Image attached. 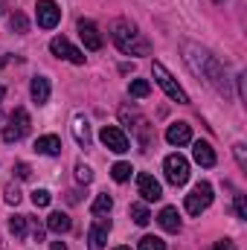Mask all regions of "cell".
<instances>
[{"label": "cell", "mask_w": 247, "mask_h": 250, "mask_svg": "<svg viewBox=\"0 0 247 250\" xmlns=\"http://www.w3.org/2000/svg\"><path fill=\"white\" fill-rule=\"evenodd\" d=\"M184 53H186V64L206 82V84H212L218 93H230V79H227V70H224V64L218 62L209 50H204V47H198V44H192V41H186L184 44Z\"/></svg>", "instance_id": "1"}, {"label": "cell", "mask_w": 247, "mask_h": 250, "mask_svg": "<svg viewBox=\"0 0 247 250\" xmlns=\"http://www.w3.org/2000/svg\"><path fill=\"white\" fill-rule=\"evenodd\" d=\"M111 38H114V44L120 47V53L125 56H148L151 53V47H148V41L143 38V32L131 23V21H114L111 23Z\"/></svg>", "instance_id": "2"}, {"label": "cell", "mask_w": 247, "mask_h": 250, "mask_svg": "<svg viewBox=\"0 0 247 250\" xmlns=\"http://www.w3.org/2000/svg\"><path fill=\"white\" fill-rule=\"evenodd\" d=\"M151 73H154L157 84L166 90V96H169V99H175L178 105H189V96H186V90L181 87V84H178V79H175V76H172V73H169L163 64L154 62V64H151Z\"/></svg>", "instance_id": "3"}, {"label": "cell", "mask_w": 247, "mask_h": 250, "mask_svg": "<svg viewBox=\"0 0 247 250\" xmlns=\"http://www.w3.org/2000/svg\"><path fill=\"white\" fill-rule=\"evenodd\" d=\"M163 172H166V181L172 187H184L186 181H189V160H186L184 154H169L163 160Z\"/></svg>", "instance_id": "4"}, {"label": "cell", "mask_w": 247, "mask_h": 250, "mask_svg": "<svg viewBox=\"0 0 247 250\" xmlns=\"http://www.w3.org/2000/svg\"><path fill=\"white\" fill-rule=\"evenodd\" d=\"M29 128H32L29 114H26L23 108H15V114L9 117V125L3 128V140H6V143H18V140H23V137L29 134Z\"/></svg>", "instance_id": "5"}, {"label": "cell", "mask_w": 247, "mask_h": 250, "mask_svg": "<svg viewBox=\"0 0 247 250\" xmlns=\"http://www.w3.org/2000/svg\"><path fill=\"white\" fill-rule=\"evenodd\" d=\"M209 204H212V187H209L206 181L195 184V189L186 195V212H189V215H201Z\"/></svg>", "instance_id": "6"}, {"label": "cell", "mask_w": 247, "mask_h": 250, "mask_svg": "<svg viewBox=\"0 0 247 250\" xmlns=\"http://www.w3.org/2000/svg\"><path fill=\"white\" fill-rule=\"evenodd\" d=\"M35 18H38V26H41V29H56L59 21H62V6H59L56 0H38Z\"/></svg>", "instance_id": "7"}, {"label": "cell", "mask_w": 247, "mask_h": 250, "mask_svg": "<svg viewBox=\"0 0 247 250\" xmlns=\"http://www.w3.org/2000/svg\"><path fill=\"white\" fill-rule=\"evenodd\" d=\"M99 140L105 143V148H111V151H117V154H125V151H128V137H125L123 128H117V125H105V128L99 131Z\"/></svg>", "instance_id": "8"}, {"label": "cell", "mask_w": 247, "mask_h": 250, "mask_svg": "<svg viewBox=\"0 0 247 250\" xmlns=\"http://www.w3.org/2000/svg\"><path fill=\"white\" fill-rule=\"evenodd\" d=\"M108 233H111V221L102 218V215H96V221H93L90 230H87V245H90V250H105Z\"/></svg>", "instance_id": "9"}, {"label": "cell", "mask_w": 247, "mask_h": 250, "mask_svg": "<svg viewBox=\"0 0 247 250\" xmlns=\"http://www.w3.org/2000/svg\"><path fill=\"white\" fill-rule=\"evenodd\" d=\"M50 50H53V56H59V59H67V62H73V64H84V53H82L79 47H73L64 35H59V38L50 41Z\"/></svg>", "instance_id": "10"}, {"label": "cell", "mask_w": 247, "mask_h": 250, "mask_svg": "<svg viewBox=\"0 0 247 250\" xmlns=\"http://www.w3.org/2000/svg\"><path fill=\"white\" fill-rule=\"evenodd\" d=\"M137 192L143 195V201H160L163 198V187L154 181V175L148 172H140L137 175Z\"/></svg>", "instance_id": "11"}, {"label": "cell", "mask_w": 247, "mask_h": 250, "mask_svg": "<svg viewBox=\"0 0 247 250\" xmlns=\"http://www.w3.org/2000/svg\"><path fill=\"white\" fill-rule=\"evenodd\" d=\"M79 38L84 41L87 50H93V53L102 50V35H99V26H96L93 21H84V18L79 21Z\"/></svg>", "instance_id": "12"}, {"label": "cell", "mask_w": 247, "mask_h": 250, "mask_svg": "<svg viewBox=\"0 0 247 250\" xmlns=\"http://www.w3.org/2000/svg\"><path fill=\"white\" fill-rule=\"evenodd\" d=\"M192 157H195V163L204 166V169H212V166H215V151H212V146L204 143V140H198V143L192 146Z\"/></svg>", "instance_id": "13"}, {"label": "cell", "mask_w": 247, "mask_h": 250, "mask_svg": "<svg viewBox=\"0 0 247 250\" xmlns=\"http://www.w3.org/2000/svg\"><path fill=\"white\" fill-rule=\"evenodd\" d=\"M166 140L172 146H186V143H192V128L186 123H172L166 128Z\"/></svg>", "instance_id": "14"}, {"label": "cell", "mask_w": 247, "mask_h": 250, "mask_svg": "<svg viewBox=\"0 0 247 250\" xmlns=\"http://www.w3.org/2000/svg\"><path fill=\"white\" fill-rule=\"evenodd\" d=\"M29 93H32V102H35V105H47V102H50V79L35 76L32 84H29Z\"/></svg>", "instance_id": "15"}, {"label": "cell", "mask_w": 247, "mask_h": 250, "mask_svg": "<svg viewBox=\"0 0 247 250\" xmlns=\"http://www.w3.org/2000/svg\"><path fill=\"white\" fill-rule=\"evenodd\" d=\"M35 151L47 154V157H56V154H62V140L56 134H44V137L35 140Z\"/></svg>", "instance_id": "16"}, {"label": "cell", "mask_w": 247, "mask_h": 250, "mask_svg": "<svg viewBox=\"0 0 247 250\" xmlns=\"http://www.w3.org/2000/svg\"><path fill=\"white\" fill-rule=\"evenodd\" d=\"M157 224H160L166 233H178V230H181V215H178V209H175V207H163L160 215H157Z\"/></svg>", "instance_id": "17"}, {"label": "cell", "mask_w": 247, "mask_h": 250, "mask_svg": "<svg viewBox=\"0 0 247 250\" xmlns=\"http://www.w3.org/2000/svg\"><path fill=\"white\" fill-rule=\"evenodd\" d=\"M73 137H76V143L82 148H90V125H87L84 117H76L73 120Z\"/></svg>", "instance_id": "18"}, {"label": "cell", "mask_w": 247, "mask_h": 250, "mask_svg": "<svg viewBox=\"0 0 247 250\" xmlns=\"http://www.w3.org/2000/svg\"><path fill=\"white\" fill-rule=\"evenodd\" d=\"M73 227V221H70V215L67 212H50V218H47V230H53V233H67Z\"/></svg>", "instance_id": "19"}, {"label": "cell", "mask_w": 247, "mask_h": 250, "mask_svg": "<svg viewBox=\"0 0 247 250\" xmlns=\"http://www.w3.org/2000/svg\"><path fill=\"white\" fill-rule=\"evenodd\" d=\"M114 209V198L111 195H96V201L90 204V212L93 215H108Z\"/></svg>", "instance_id": "20"}, {"label": "cell", "mask_w": 247, "mask_h": 250, "mask_svg": "<svg viewBox=\"0 0 247 250\" xmlns=\"http://www.w3.org/2000/svg\"><path fill=\"white\" fill-rule=\"evenodd\" d=\"M26 221H29V215H12L9 218V233L15 239H23L26 236Z\"/></svg>", "instance_id": "21"}, {"label": "cell", "mask_w": 247, "mask_h": 250, "mask_svg": "<svg viewBox=\"0 0 247 250\" xmlns=\"http://www.w3.org/2000/svg\"><path fill=\"white\" fill-rule=\"evenodd\" d=\"M128 93H131V96H137V99H145V96L151 93V84H148L145 79H134V82L128 84Z\"/></svg>", "instance_id": "22"}, {"label": "cell", "mask_w": 247, "mask_h": 250, "mask_svg": "<svg viewBox=\"0 0 247 250\" xmlns=\"http://www.w3.org/2000/svg\"><path fill=\"white\" fill-rule=\"evenodd\" d=\"M131 218H134V224L145 227V224L151 221V212L145 209V204H131Z\"/></svg>", "instance_id": "23"}, {"label": "cell", "mask_w": 247, "mask_h": 250, "mask_svg": "<svg viewBox=\"0 0 247 250\" xmlns=\"http://www.w3.org/2000/svg\"><path fill=\"white\" fill-rule=\"evenodd\" d=\"M9 29H12V32H18V35H23V32L29 29V21H26V15H23V12H15V15L9 18Z\"/></svg>", "instance_id": "24"}, {"label": "cell", "mask_w": 247, "mask_h": 250, "mask_svg": "<svg viewBox=\"0 0 247 250\" xmlns=\"http://www.w3.org/2000/svg\"><path fill=\"white\" fill-rule=\"evenodd\" d=\"M131 172H134L131 163H114V166H111V178H114L117 184H125V181L131 178Z\"/></svg>", "instance_id": "25"}, {"label": "cell", "mask_w": 247, "mask_h": 250, "mask_svg": "<svg viewBox=\"0 0 247 250\" xmlns=\"http://www.w3.org/2000/svg\"><path fill=\"white\" fill-rule=\"evenodd\" d=\"M140 250H166V242L157 236H143L140 239Z\"/></svg>", "instance_id": "26"}, {"label": "cell", "mask_w": 247, "mask_h": 250, "mask_svg": "<svg viewBox=\"0 0 247 250\" xmlns=\"http://www.w3.org/2000/svg\"><path fill=\"white\" fill-rule=\"evenodd\" d=\"M76 181L79 184H90L93 181V169L87 163H76Z\"/></svg>", "instance_id": "27"}, {"label": "cell", "mask_w": 247, "mask_h": 250, "mask_svg": "<svg viewBox=\"0 0 247 250\" xmlns=\"http://www.w3.org/2000/svg\"><path fill=\"white\" fill-rule=\"evenodd\" d=\"M50 201H53V195H50L47 189H35V192H32V204H35V207H47Z\"/></svg>", "instance_id": "28"}, {"label": "cell", "mask_w": 247, "mask_h": 250, "mask_svg": "<svg viewBox=\"0 0 247 250\" xmlns=\"http://www.w3.org/2000/svg\"><path fill=\"white\" fill-rule=\"evenodd\" d=\"M3 195H6V204H18L21 201V189L15 187V184H9V187L3 189Z\"/></svg>", "instance_id": "29"}, {"label": "cell", "mask_w": 247, "mask_h": 250, "mask_svg": "<svg viewBox=\"0 0 247 250\" xmlns=\"http://www.w3.org/2000/svg\"><path fill=\"white\" fill-rule=\"evenodd\" d=\"M233 151H236V160H239V166L247 169V154H245V143H236L233 146Z\"/></svg>", "instance_id": "30"}, {"label": "cell", "mask_w": 247, "mask_h": 250, "mask_svg": "<svg viewBox=\"0 0 247 250\" xmlns=\"http://www.w3.org/2000/svg\"><path fill=\"white\" fill-rule=\"evenodd\" d=\"M15 175H18L21 181H26V178L32 175V169H29V163H15Z\"/></svg>", "instance_id": "31"}, {"label": "cell", "mask_w": 247, "mask_h": 250, "mask_svg": "<svg viewBox=\"0 0 247 250\" xmlns=\"http://www.w3.org/2000/svg\"><path fill=\"white\" fill-rule=\"evenodd\" d=\"M236 212H239V218H247V207H245V195H236Z\"/></svg>", "instance_id": "32"}, {"label": "cell", "mask_w": 247, "mask_h": 250, "mask_svg": "<svg viewBox=\"0 0 247 250\" xmlns=\"http://www.w3.org/2000/svg\"><path fill=\"white\" fill-rule=\"evenodd\" d=\"M215 250H236V242L233 239H218L215 242Z\"/></svg>", "instance_id": "33"}, {"label": "cell", "mask_w": 247, "mask_h": 250, "mask_svg": "<svg viewBox=\"0 0 247 250\" xmlns=\"http://www.w3.org/2000/svg\"><path fill=\"white\" fill-rule=\"evenodd\" d=\"M67 201H70V204H79V192H76V189H70V192H67Z\"/></svg>", "instance_id": "34"}, {"label": "cell", "mask_w": 247, "mask_h": 250, "mask_svg": "<svg viewBox=\"0 0 247 250\" xmlns=\"http://www.w3.org/2000/svg\"><path fill=\"white\" fill-rule=\"evenodd\" d=\"M50 250H67V245H64V242H53V245H50Z\"/></svg>", "instance_id": "35"}, {"label": "cell", "mask_w": 247, "mask_h": 250, "mask_svg": "<svg viewBox=\"0 0 247 250\" xmlns=\"http://www.w3.org/2000/svg\"><path fill=\"white\" fill-rule=\"evenodd\" d=\"M3 96H6V87H3V84H0V99H3Z\"/></svg>", "instance_id": "36"}, {"label": "cell", "mask_w": 247, "mask_h": 250, "mask_svg": "<svg viewBox=\"0 0 247 250\" xmlns=\"http://www.w3.org/2000/svg\"><path fill=\"white\" fill-rule=\"evenodd\" d=\"M0 15H3V0H0Z\"/></svg>", "instance_id": "37"}, {"label": "cell", "mask_w": 247, "mask_h": 250, "mask_svg": "<svg viewBox=\"0 0 247 250\" xmlns=\"http://www.w3.org/2000/svg\"><path fill=\"white\" fill-rule=\"evenodd\" d=\"M114 250H131V248H114Z\"/></svg>", "instance_id": "38"}, {"label": "cell", "mask_w": 247, "mask_h": 250, "mask_svg": "<svg viewBox=\"0 0 247 250\" xmlns=\"http://www.w3.org/2000/svg\"><path fill=\"white\" fill-rule=\"evenodd\" d=\"M3 64H6V59H0V67H3Z\"/></svg>", "instance_id": "39"}]
</instances>
